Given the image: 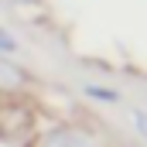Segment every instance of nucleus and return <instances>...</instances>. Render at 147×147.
<instances>
[{
  "label": "nucleus",
  "mask_w": 147,
  "mask_h": 147,
  "mask_svg": "<svg viewBox=\"0 0 147 147\" xmlns=\"http://www.w3.org/2000/svg\"><path fill=\"white\" fill-rule=\"evenodd\" d=\"M17 86H24V72L0 62V89H17Z\"/></svg>",
  "instance_id": "2"
},
{
  "label": "nucleus",
  "mask_w": 147,
  "mask_h": 147,
  "mask_svg": "<svg viewBox=\"0 0 147 147\" xmlns=\"http://www.w3.org/2000/svg\"><path fill=\"white\" fill-rule=\"evenodd\" d=\"M14 48H17V41H14V34L0 28V51H14Z\"/></svg>",
  "instance_id": "4"
},
{
  "label": "nucleus",
  "mask_w": 147,
  "mask_h": 147,
  "mask_svg": "<svg viewBox=\"0 0 147 147\" xmlns=\"http://www.w3.org/2000/svg\"><path fill=\"white\" fill-rule=\"evenodd\" d=\"M86 92H89V96H96V99H106V103H116V99H120L116 92H110V89H103V86H89Z\"/></svg>",
  "instance_id": "3"
},
{
  "label": "nucleus",
  "mask_w": 147,
  "mask_h": 147,
  "mask_svg": "<svg viewBox=\"0 0 147 147\" xmlns=\"http://www.w3.org/2000/svg\"><path fill=\"white\" fill-rule=\"evenodd\" d=\"M14 3H28V0H14Z\"/></svg>",
  "instance_id": "6"
},
{
  "label": "nucleus",
  "mask_w": 147,
  "mask_h": 147,
  "mask_svg": "<svg viewBox=\"0 0 147 147\" xmlns=\"http://www.w3.org/2000/svg\"><path fill=\"white\" fill-rule=\"evenodd\" d=\"M34 147H96V140H92L86 130H75V127H55V130L41 134Z\"/></svg>",
  "instance_id": "1"
},
{
  "label": "nucleus",
  "mask_w": 147,
  "mask_h": 147,
  "mask_svg": "<svg viewBox=\"0 0 147 147\" xmlns=\"http://www.w3.org/2000/svg\"><path fill=\"white\" fill-rule=\"evenodd\" d=\"M134 127H137V134L147 140V113H140V110L134 113Z\"/></svg>",
  "instance_id": "5"
}]
</instances>
